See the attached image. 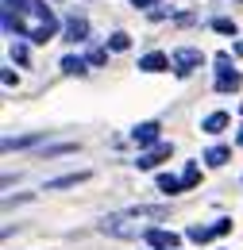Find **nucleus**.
<instances>
[{
	"mask_svg": "<svg viewBox=\"0 0 243 250\" xmlns=\"http://www.w3.org/2000/svg\"><path fill=\"white\" fill-rule=\"evenodd\" d=\"M170 212L166 208H131V212H116V216H104L100 219V231L112 235V239H147V231H154L151 223L166 219Z\"/></svg>",
	"mask_w": 243,
	"mask_h": 250,
	"instance_id": "f257e3e1",
	"label": "nucleus"
},
{
	"mask_svg": "<svg viewBox=\"0 0 243 250\" xmlns=\"http://www.w3.org/2000/svg\"><path fill=\"white\" fill-rule=\"evenodd\" d=\"M201 62H205V54H201V50H193V46L174 50V69H178V77H189V73H193Z\"/></svg>",
	"mask_w": 243,
	"mask_h": 250,
	"instance_id": "f03ea898",
	"label": "nucleus"
},
{
	"mask_svg": "<svg viewBox=\"0 0 243 250\" xmlns=\"http://www.w3.org/2000/svg\"><path fill=\"white\" fill-rule=\"evenodd\" d=\"M147 247H154V250H178V235L154 227V231H147Z\"/></svg>",
	"mask_w": 243,
	"mask_h": 250,
	"instance_id": "7ed1b4c3",
	"label": "nucleus"
},
{
	"mask_svg": "<svg viewBox=\"0 0 243 250\" xmlns=\"http://www.w3.org/2000/svg\"><path fill=\"white\" fill-rule=\"evenodd\" d=\"M170 150H174L170 143H158L154 150H143V154H139V162H135V166H139V169H154V166H158L162 158H170Z\"/></svg>",
	"mask_w": 243,
	"mask_h": 250,
	"instance_id": "20e7f679",
	"label": "nucleus"
},
{
	"mask_svg": "<svg viewBox=\"0 0 243 250\" xmlns=\"http://www.w3.org/2000/svg\"><path fill=\"white\" fill-rule=\"evenodd\" d=\"M158 131H162V127L154 124V120H147V124H139L131 131V139H135L139 146H151V143H158Z\"/></svg>",
	"mask_w": 243,
	"mask_h": 250,
	"instance_id": "39448f33",
	"label": "nucleus"
},
{
	"mask_svg": "<svg viewBox=\"0 0 243 250\" xmlns=\"http://www.w3.org/2000/svg\"><path fill=\"white\" fill-rule=\"evenodd\" d=\"M139 69H147V73H162V69H170V58L158 54V50H151V54L139 58Z\"/></svg>",
	"mask_w": 243,
	"mask_h": 250,
	"instance_id": "423d86ee",
	"label": "nucleus"
},
{
	"mask_svg": "<svg viewBox=\"0 0 243 250\" xmlns=\"http://www.w3.org/2000/svg\"><path fill=\"white\" fill-rule=\"evenodd\" d=\"M85 35H89V23H85L81 16H70V20H66V39H70V42H81Z\"/></svg>",
	"mask_w": 243,
	"mask_h": 250,
	"instance_id": "0eeeda50",
	"label": "nucleus"
},
{
	"mask_svg": "<svg viewBox=\"0 0 243 250\" xmlns=\"http://www.w3.org/2000/svg\"><path fill=\"white\" fill-rule=\"evenodd\" d=\"M89 173H66V177H54V181H47V192H58V188H70V185H81Z\"/></svg>",
	"mask_w": 243,
	"mask_h": 250,
	"instance_id": "6e6552de",
	"label": "nucleus"
},
{
	"mask_svg": "<svg viewBox=\"0 0 243 250\" xmlns=\"http://www.w3.org/2000/svg\"><path fill=\"white\" fill-rule=\"evenodd\" d=\"M224 127H228V112H213V116H205L201 131H209V135H220Z\"/></svg>",
	"mask_w": 243,
	"mask_h": 250,
	"instance_id": "1a4fd4ad",
	"label": "nucleus"
},
{
	"mask_svg": "<svg viewBox=\"0 0 243 250\" xmlns=\"http://www.w3.org/2000/svg\"><path fill=\"white\" fill-rule=\"evenodd\" d=\"M216 89L220 93H236L240 89V73H216Z\"/></svg>",
	"mask_w": 243,
	"mask_h": 250,
	"instance_id": "9d476101",
	"label": "nucleus"
},
{
	"mask_svg": "<svg viewBox=\"0 0 243 250\" xmlns=\"http://www.w3.org/2000/svg\"><path fill=\"white\" fill-rule=\"evenodd\" d=\"M228 158H232L228 146H209V150H205V162H209V166H224Z\"/></svg>",
	"mask_w": 243,
	"mask_h": 250,
	"instance_id": "9b49d317",
	"label": "nucleus"
},
{
	"mask_svg": "<svg viewBox=\"0 0 243 250\" xmlns=\"http://www.w3.org/2000/svg\"><path fill=\"white\" fill-rule=\"evenodd\" d=\"M158 188L174 196V192H182V177H170V173H158Z\"/></svg>",
	"mask_w": 243,
	"mask_h": 250,
	"instance_id": "f8f14e48",
	"label": "nucleus"
},
{
	"mask_svg": "<svg viewBox=\"0 0 243 250\" xmlns=\"http://www.w3.org/2000/svg\"><path fill=\"white\" fill-rule=\"evenodd\" d=\"M197 181H201V166H197V162H189V166H185V173H182V188H193Z\"/></svg>",
	"mask_w": 243,
	"mask_h": 250,
	"instance_id": "ddd939ff",
	"label": "nucleus"
},
{
	"mask_svg": "<svg viewBox=\"0 0 243 250\" xmlns=\"http://www.w3.org/2000/svg\"><path fill=\"white\" fill-rule=\"evenodd\" d=\"M185 235H189V239H193V243H209V239H213L216 231H213V227H201V223H193V227H189V231H185Z\"/></svg>",
	"mask_w": 243,
	"mask_h": 250,
	"instance_id": "4468645a",
	"label": "nucleus"
},
{
	"mask_svg": "<svg viewBox=\"0 0 243 250\" xmlns=\"http://www.w3.org/2000/svg\"><path fill=\"white\" fill-rule=\"evenodd\" d=\"M43 135H24V139H4V150H12V146H31V143H39Z\"/></svg>",
	"mask_w": 243,
	"mask_h": 250,
	"instance_id": "2eb2a0df",
	"label": "nucleus"
},
{
	"mask_svg": "<svg viewBox=\"0 0 243 250\" xmlns=\"http://www.w3.org/2000/svg\"><path fill=\"white\" fill-rule=\"evenodd\" d=\"M62 69H66V73H85V62L70 54V58H62Z\"/></svg>",
	"mask_w": 243,
	"mask_h": 250,
	"instance_id": "dca6fc26",
	"label": "nucleus"
},
{
	"mask_svg": "<svg viewBox=\"0 0 243 250\" xmlns=\"http://www.w3.org/2000/svg\"><path fill=\"white\" fill-rule=\"evenodd\" d=\"M108 46H112V50H127V46H131V39H127L123 31H116L112 39H108Z\"/></svg>",
	"mask_w": 243,
	"mask_h": 250,
	"instance_id": "f3484780",
	"label": "nucleus"
},
{
	"mask_svg": "<svg viewBox=\"0 0 243 250\" xmlns=\"http://www.w3.org/2000/svg\"><path fill=\"white\" fill-rule=\"evenodd\" d=\"M213 27L220 35H236V23H232V20H224V16H220V20H213Z\"/></svg>",
	"mask_w": 243,
	"mask_h": 250,
	"instance_id": "a211bd4d",
	"label": "nucleus"
},
{
	"mask_svg": "<svg viewBox=\"0 0 243 250\" xmlns=\"http://www.w3.org/2000/svg\"><path fill=\"white\" fill-rule=\"evenodd\" d=\"M216 73H236V69H232V58H228V54H216Z\"/></svg>",
	"mask_w": 243,
	"mask_h": 250,
	"instance_id": "6ab92c4d",
	"label": "nucleus"
},
{
	"mask_svg": "<svg viewBox=\"0 0 243 250\" xmlns=\"http://www.w3.org/2000/svg\"><path fill=\"white\" fill-rule=\"evenodd\" d=\"M12 58H16L20 65H27V46H24V42H16V46H12Z\"/></svg>",
	"mask_w": 243,
	"mask_h": 250,
	"instance_id": "aec40b11",
	"label": "nucleus"
},
{
	"mask_svg": "<svg viewBox=\"0 0 243 250\" xmlns=\"http://www.w3.org/2000/svg\"><path fill=\"white\" fill-rule=\"evenodd\" d=\"M213 231H216V235H228V231H232V219H216Z\"/></svg>",
	"mask_w": 243,
	"mask_h": 250,
	"instance_id": "412c9836",
	"label": "nucleus"
},
{
	"mask_svg": "<svg viewBox=\"0 0 243 250\" xmlns=\"http://www.w3.org/2000/svg\"><path fill=\"white\" fill-rule=\"evenodd\" d=\"M236 143H240V146H243V127H240V135H236Z\"/></svg>",
	"mask_w": 243,
	"mask_h": 250,
	"instance_id": "4be33fe9",
	"label": "nucleus"
}]
</instances>
